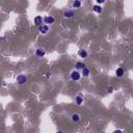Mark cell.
<instances>
[{
    "label": "cell",
    "instance_id": "1",
    "mask_svg": "<svg viewBox=\"0 0 133 133\" xmlns=\"http://www.w3.org/2000/svg\"><path fill=\"white\" fill-rule=\"evenodd\" d=\"M70 77H71V79H72L73 81H79V80L81 79L82 76H81V73H79V71L75 70V71H73V72L71 73Z\"/></svg>",
    "mask_w": 133,
    "mask_h": 133
},
{
    "label": "cell",
    "instance_id": "2",
    "mask_svg": "<svg viewBox=\"0 0 133 133\" xmlns=\"http://www.w3.org/2000/svg\"><path fill=\"white\" fill-rule=\"evenodd\" d=\"M17 83L18 84H20V85H22V84H25L26 83V81H27V77H26V75H24V74H21V75H19L18 77H17Z\"/></svg>",
    "mask_w": 133,
    "mask_h": 133
},
{
    "label": "cell",
    "instance_id": "3",
    "mask_svg": "<svg viewBox=\"0 0 133 133\" xmlns=\"http://www.w3.org/2000/svg\"><path fill=\"white\" fill-rule=\"evenodd\" d=\"M75 11H73V9H67V11L63 12V17L67 18V19H71L73 17H75Z\"/></svg>",
    "mask_w": 133,
    "mask_h": 133
},
{
    "label": "cell",
    "instance_id": "4",
    "mask_svg": "<svg viewBox=\"0 0 133 133\" xmlns=\"http://www.w3.org/2000/svg\"><path fill=\"white\" fill-rule=\"evenodd\" d=\"M38 32L41 34H47L49 32V26L46 24H42V25L38 26Z\"/></svg>",
    "mask_w": 133,
    "mask_h": 133
},
{
    "label": "cell",
    "instance_id": "5",
    "mask_svg": "<svg viewBox=\"0 0 133 133\" xmlns=\"http://www.w3.org/2000/svg\"><path fill=\"white\" fill-rule=\"evenodd\" d=\"M45 54H46L45 49L42 48V47H38L37 50H36V55H37V57H38V58L44 57V56H45Z\"/></svg>",
    "mask_w": 133,
    "mask_h": 133
},
{
    "label": "cell",
    "instance_id": "6",
    "mask_svg": "<svg viewBox=\"0 0 133 133\" xmlns=\"http://www.w3.org/2000/svg\"><path fill=\"white\" fill-rule=\"evenodd\" d=\"M54 22H55V18L52 17V16H46L45 18H44V23L46 24V25H51V24H53Z\"/></svg>",
    "mask_w": 133,
    "mask_h": 133
},
{
    "label": "cell",
    "instance_id": "7",
    "mask_svg": "<svg viewBox=\"0 0 133 133\" xmlns=\"http://www.w3.org/2000/svg\"><path fill=\"white\" fill-rule=\"evenodd\" d=\"M124 74H125V70H124V69H123L122 67L117 68L116 70H115V75H116V77L121 78V77L124 76Z\"/></svg>",
    "mask_w": 133,
    "mask_h": 133
},
{
    "label": "cell",
    "instance_id": "8",
    "mask_svg": "<svg viewBox=\"0 0 133 133\" xmlns=\"http://www.w3.org/2000/svg\"><path fill=\"white\" fill-rule=\"evenodd\" d=\"M33 22H34V24H36V25L40 26V25H42L43 22H44V18H43L42 16H37L36 18H34Z\"/></svg>",
    "mask_w": 133,
    "mask_h": 133
},
{
    "label": "cell",
    "instance_id": "9",
    "mask_svg": "<svg viewBox=\"0 0 133 133\" xmlns=\"http://www.w3.org/2000/svg\"><path fill=\"white\" fill-rule=\"evenodd\" d=\"M78 56L80 58H86L87 57L86 50H84V49H79V50H78Z\"/></svg>",
    "mask_w": 133,
    "mask_h": 133
},
{
    "label": "cell",
    "instance_id": "10",
    "mask_svg": "<svg viewBox=\"0 0 133 133\" xmlns=\"http://www.w3.org/2000/svg\"><path fill=\"white\" fill-rule=\"evenodd\" d=\"M90 74H91L90 69H87L86 67L83 68L81 70V76H83V77H88V76H90Z\"/></svg>",
    "mask_w": 133,
    "mask_h": 133
},
{
    "label": "cell",
    "instance_id": "11",
    "mask_svg": "<svg viewBox=\"0 0 133 133\" xmlns=\"http://www.w3.org/2000/svg\"><path fill=\"white\" fill-rule=\"evenodd\" d=\"M86 66H85V63L84 62H81V61H77L76 63H75V68H76V70L78 71V70H82L83 68H85Z\"/></svg>",
    "mask_w": 133,
    "mask_h": 133
},
{
    "label": "cell",
    "instance_id": "12",
    "mask_svg": "<svg viewBox=\"0 0 133 133\" xmlns=\"http://www.w3.org/2000/svg\"><path fill=\"white\" fill-rule=\"evenodd\" d=\"M75 103L77 105H81V104H83V97H82V95H78V96H76V98H75Z\"/></svg>",
    "mask_w": 133,
    "mask_h": 133
},
{
    "label": "cell",
    "instance_id": "13",
    "mask_svg": "<svg viewBox=\"0 0 133 133\" xmlns=\"http://www.w3.org/2000/svg\"><path fill=\"white\" fill-rule=\"evenodd\" d=\"M71 119L74 123H77L80 121V114L79 113H73V114L71 115Z\"/></svg>",
    "mask_w": 133,
    "mask_h": 133
},
{
    "label": "cell",
    "instance_id": "14",
    "mask_svg": "<svg viewBox=\"0 0 133 133\" xmlns=\"http://www.w3.org/2000/svg\"><path fill=\"white\" fill-rule=\"evenodd\" d=\"M93 11L97 13V14H101L103 12V8L101 7V5H98V4H95V5L93 6Z\"/></svg>",
    "mask_w": 133,
    "mask_h": 133
},
{
    "label": "cell",
    "instance_id": "15",
    "mask_svg": "<svg viewBox=\"0 0 133 133\" xmlns=\"http://www.w3.org/2000/svg\"><path fill=\"white\" fill-rule=\"evenodd\" d=\"M72 6H73V8H80V7H81V1L75 0V1H73Z\"/></svg>",
    "mask_w": 133,
    "mask_h": 133
},
{
    "label": "cell",
    "instance_id": "16",
    "mask_svg": "<svg viewBox=\"0 0 133 133\" xmlns=\"http://www.w3.org/2000/svg\"><path fill=\"white\" fill-rule=\"evenodd\" d=\"M103 3H105V0H97V4H98V5L103 4Z\"/></svg>",
    "mask_w": 133,
    "mask_h": 133
},
{
    "label": "cell",
    "instance_id": "17",
    "mask_svg": "<svg viewBox=\"0 0 133 133\" xmlns=\"http://www.w3.org/2000/svg\"><path fill=\"white\" fill-rule=\"evenodd\" d=\"M112 133H124V132H123L122 130H119V129H116V130H114V131H113Z\"/></svg>",
    "mask_w": 133,
    "mask_h": 133
},
{
    "label": "cell",
    "instance_id": "18",
    "mask_svg": "<svg viewBox=\"0 0 133 133\" xmlns=\"http://www.w3.org/2000/svg\"><path fill=\"white\" fill-rule=\"evenodd\" d=\"M50 77H51V73H50V72L46 73V78H50Z\"/></svg>",
    "mask_w": 133,
    "mask_h": 133
},
{
    "label": "cell",
    "instance_id": "19",
    "mask_svg": "<svg viewBox=\"0 0 133 133\" xmlns=\"http://www.w3.org/2000/svg\"><path fill=\"white\" fill-rule=\"evenodd\" d=\"M112 91H113V88H112V87H109V88L107 90V92H108V93H112Z\"/></svg>",
    "mask_w": 133,
    "mask_h": 133
},
{
    "label": "cell",
    "instance_id": "20",
    "mask_svg": "<svg viewBox=\"0 0 133 133\" xmlns=\"http://www.w3.org/2000/svg\"><path fill=\"white\" fill-rule=\"evenodd\" d=\"M56 133H63V132H62V131H57Z\"/></svg>",
    "mask_w": 133,
    "mask_h": 133
}]
</instances>
